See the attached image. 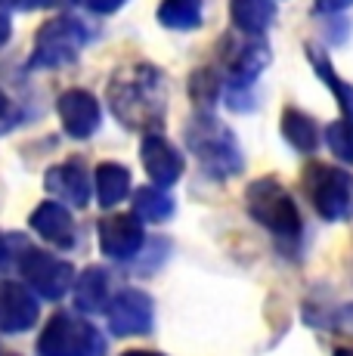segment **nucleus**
<instances>
[{
  "mask_svg": "<svg viewBox=\"0 0 353 356\" xmlns=\"http://www.w3.org/2000/svg\"><path fill=\"white\" fill-rule=\"evenodd\" d=\"M350 6L353 0H316V13H322V16H335V13H344Z\"/></svg>",
  "mask_w": 353,
  "mask_h": 356,
  "instance_id": "obj_26",
  "label": "nucleus"
},
{
  "mask_svg": "<svg viewBox=\"0 0 353 356\" xmlns=\"http://www.w3.org/2000/svg\"><path fill=\"white\" fill-rule=\"evenodd\" d=\"M13 6H22V10H31V6H50L56 0H10Z\"/></svg>",
  "mask_w": 353,
  "mask_h": 356,
  "instance_id": "obj_28",
  "label": "nucleus"
},
{
  "mask_svg": "<svg viewBox=\"0 0 353 356\" xmlns=\"http://www.w3.org/2000/svg\"><path fill=\"white\" fill-rule=\"evenodd\" d=\"M56 112H59V121H63L65 134L74 136V140H87L99 130V102L93 93L81 90H65L56 102Z\"/></svg>",
  "mask_w": 353,
  "mask_h": 356,
  "instance_id": "obj_10",
  "label": "nucleus"
},
{
  "mask_svg": "<svg viewBox=\"0 0 353 356\" xmlns=\"http://www.w3.org/2000/svg\"><path fill=\"white\" fill-rule=\"evenodd\" d=\"M31 229L38 232L44 242H53L59 248H69L74 245V223H72V214L56 202H44L35 208L31 214Z\"/></svg>",
  "mask_w": 353,
  "mask_h": 356,
  "instance_id": "obj_15",
  "label": "nucleus"
},
{
  "mask_svg": "<svg viewBox=\"0 0 353 356\" xmlns=\"http://www.w3.org/2000/svg\"><path fill=\"white\" fill-rule=\"evenodd\" d=\"M307 56H310V63H313V72L322 78V84L335 93V102H338V108H341V118L353 121V84L350 81H344L341 74L335 72V65L329 63V56H325L322 50L307 47Z\"/></svg>",
  "mask_w": 353,
  "mask_h": 356,
  "instance_id": "obj_16",
  "label": "nucleus"
},
{
  "mask_svg": "<svg viewBox=\"0 0 353 356\" xmlns=\"http://www.w3.org/2000/svg\"><path fill=\"white\" fill-rule=\"evenodd\" d=\"M44 183L53 195L69 202L72 208H84V204L90 202V177H87V170L81 168L78 161L50 168V174H47Z\"/></svg>",
  "mask_w": 353,
  "mask_h": 356,
  "instance_id": "obj_13",
  "label": "nucleus"
},
{
  "mask_svg": "<svg viewBox=\"0 0 353 356\" xmlns=\"http://www.w3.org/2000/svg\"><path fill=\"white\" fill-rule=\"evenodd\" d=\"M142 220L137 214H112L99 220V248L112 260H127L142 248Z\"/></svg>",
  "mask_w": 353,
  "mask_h": 356,
  "instance_id": "obj_8",
  "label": "nucleus"
},
{
  "mask_svg": "<svg viewBox=\"0 0 353 356\" xmlns=\"http://www.w3.org/2000/svg\"><path fill=\"white\" fill-rule=\"evenodd\" d=\"M84 40H87V34L74 19H69V16L50 19L47 25L38 29L35 50H31L28 65L31 68H47V72H50V68L72 65L74 59H78Z\"/></svg>",
  "mask_w": 353,
  "mask_h": 356,
  "instance_id": "obj_6",
  "label": "nucleus"
},
{
  "mask_svg": "<svg viewBox=\"0 0 353 356\" xmlns=\"http://www.w3.org/2000/svg\"><path fill=\"white\" fill-rule=\"evenodd\" d=\"M38 356H106V341L93 323L56 313L38 341Z\"/></svg>",
  "mask_w": 353,
  "mask_h": 356,
  "instance_id": "obj_5",
  "label": "nucleus"
},
{
  "mask_svg": "<svg viewBox=\"0 0 353 356\" xmlns=\"http://www.w3.org/2000/svg\"><path fill=\"white\" fill-rule=\"evenodd\" d=\"M140 159H142V168H146L149 180H152L155 186H174L183 174V155L176 152L174 143H167L165 136H158V134L142 136Z\"/></svg>",
  "mask_w": 353,
  "mask_h": 356,
  "instance_id": "obj_11",
  "label": "nucleus"
},
{
  "mask_svg": "<svg viewBox=\"0 0 353 356\" xmlns=\"http://www.w3.org/2000/svg\"><path fill=\"white\" fill-rule=\"evenodd\" d=\"M108 291H112L108 273L99 266H90V270L81 273L78 285H74V304L84 313H99L108 304Z\"/></svg>",
  "mask_w": 353,
  "mask_h": 356,
  "instance_id": "obj_18",
  "label": "nucleus"
},
{
  "mask_svg": "<svg viewBox=\"0 0 353 356\" xmlns=\"http://www.w3.org/2000/svg\"><path fill=\"white\" fill-rule=\"evenodd\" d=\"M189 90H192V99H199L202 106H211L217 99V78L211 72H199L189 81Z\"/></svg>",
  "mask_w": 353,
  "mask_h": 356,
  "instance_id": "obj_24",
  "label": "nucleus"
},
{
  "mask_svg": "<svg viewBox=\"0 0 353 356\" xmlns=\"http://www.w3.org/2000/svg\"><path fill=\"white\" fill-rule=\"evenodd\" d=\"M158 22L165 29L189 31L202 25V0H161L158 3Z\"/></svg>",
  "mask_w": 353,
  "mask_h": 356,
  "instance_id": "obj_21",
  "label": "nucleus"
},
{
  "mask_svg": "<svg viewBox=\"0 0 353 356\" xmlns=\"http://www.w3.org/2000/svg\"><path fill=\"white\" fill-rule=\"evenodd\" d=\"M108 106L131 130H152L165 121L167 84L155 65H133L108 84Z\"/></svg>",
  "mask_w": 353,
  "mask_h": 356,
  "instance_id": "obj_1",
  "label": "nucleus"
},
{
  "mask_svg": "<svg viewBox=\"0 0 353 356\" xmlns=\"http://www.w3.org/2000/svg\"><path fill=\"white\" fill-rule=\"evenodd\" d=\"M335 356H353V347H338Z\"/></svg>",
  "mask_w": 353,
  "mask_h": 356,
  "instance_id": "obj_31",
  "label": "nucleus"
},
{
  "mask_svg": "<svg viewBox=\"0 0 353 356\" xmlns=\"http://www.w3.org/2000/svg\"><path fill=\"white\" fill-rule=\"evenodd\" d=\"M245 208L261 227H267L282 242H297L301 236V214L291 193L273 177L254 180L245 193Z\"/></svg>",
  "mask_w": 353,
  "mask_h": 356,
  "instance_id": "obj_2",
  "label": "nucleus"
},
{
  "mask_svg": "<svg viewBox=\"0 0 353 356\" xmlns=\"http://www.w3.org/2000/svg\"><path fill=\"white\" fill-rule=\"evenodd\" d=\"M38 323V300L25 285L0 282V332L19 334Z\"/></svg>",
  "mask_w": 353,
  "mask_h": 356,
  "instance_id": "obj_12",
  "label": "nucleus"
},
{
  "mask_svg": "<svg viewBox=\"0 0 353 356\" xmlns=\"http://www.w3.org/2000/svg\"><path fill=\"white\" fill-rule=\"evenodd\" d=\"M19 266H22V276H25V282H28V289H35L40 298H47V300L63 298V294L72 289L74 270L65 260L47 254V251L28 248L22 254V260H19Z\"/></svg>",
  "mask_w": 353,
  "mask_h": 356,
  "instance_id": "obj_7",
  "label": "nucleus"
},
{
  "mask_svg": "<svg viewBox=\"0 0 353 356\" xmlns=\"http://www.w3.org/2000/svg\"><path fill=\"white\" fill-rule=\"evenodd\" d=\"M229 13H233L236 29L251 34V38H257V34H263L270 25H273L276 3L273 0H233Z\"/></svg>",
  "mask_w": 353,
  "mask_h": 356,
  "instance_id": "obj_17",
  "label": "nucleus"
},
{
  "mask_svg": "<svg viewBox=\"0 0 353 356\" xmlns=\"http://www.w3.org/2000/svg\"><path fill=\"white\" fill-rule=\"evenodd\" d=\"M121 356H161V353H152V350H127V353H121Z\"/></svg>",
  "mask_w": 353,
  "mask_h": 356,
  "instance_id": "obj_30",
  "label": "nucleus"
},
{
  "mask_svg": "<svg viewBox=\"0 0 353 356\" xmlns=\"http://www.w3.org/2000/svg\"><path fill=\"white\" fill-rule=\"evenodd\" d=\"M186 140L189 149L195 152V159L208 168V174L214 177H233L242 170V152L236 143L233 130L220 121L199 115L192 118V124L186 127Z\"/></svg>",
  "mask_w": 353,
  "mask_h": 356,
  "instance_id": "obj_4",
  "label": "nucleus"
},
{
  "mask_svg": "<svg viewBox=\"0 0 353 356\" xmlns=\"http://www.w3.org/2000/svg\"><path fill=\"white\" fill-rule=\"evenodd\" d=\"M270 65V50L261 40H248V44H236L227 56V68H229V81L233 87H251L261 72Z\"/></svg>",
  "mask_w": 353,
  "mask_h": 356,
  "instance_id": "obj_14",
  "label": "nucleus"
},
{
  "mask_svg": "<svg viewBox=\"0 0 353 356\" xmlns=\"http://www.w3.org/2000/svg\"><path fill=\"white\" fill-rule=\"evenodd\" d=\"M152 316H155L152 298L137 289H127L115 294L112 307H108V328L115 334H142L152 328Z\"/></svg>",
  "mask_w": 353,
  "mask_h": 356,
  "instance_id": "obj_9",
  "label": "nucleus"
},
{
  "mask_svg": "<svg viewBox=\"0 0 353 356\" xmlns=\"http://www.w3.org/2000/svg\"><path fill=\"white\" fill-rule=\"evenodd\" d=\"M133 214H137L142 223H161L174 214V198L167 193H161V189L146 186L133 195Z\"/></svg>",
  "mask_w": 353,
  "mask_h": 356,
  "instance_id": "obj_22",
  "label": "nucleus"
},
{
  "mask_svg": "<svg viewBox=\"0 0 353 356\" xmlns=\"http://www.w3.org/2000/svg\"><path fill=\"white\" fill-rule=\"evenodd\" d=\"M325 146L331 149L338 161L353 164V121L350 118H338L325 127Z\"/></svg>",
  "mask_w": 353,
  "mask_h": 356,
  "instance_id": "obj_23",
  "label": "nucleus"
},
{
  "mask_svg": "<svg viewBox=\"0 0 353 356\" xmlns=\"http://www.w3.org/2000/svg\"><path fill=\"white\" fill-rule=\"evenodd\" d=\"M10 19H6V16H0V47H3L6 44V40H10Z\"/></svg>",
  "mask_w": 353,
  "mask_h": 356,
  "instance_id": "obj_29",
  "label": "nucleus"
},
{
  "mask_svg": "<svg viewBox=\"0 0 353 356\" xmlns=\"http://www.w3.org/2000/svg\"><path fill=\"white\" fill-rule=\"evenodd\" d=\"M282 136L297 149V152H313L319 146V127L301 108H285L282 112Z\"/></svg>",
  "mask_w": 353,
  "mask_h": 356,
  "instance_id": "obj_20",
  "label": "nucleus"
},
{
  "mask_svg": "<svg viewBox=\"0 0 353 356\" xmlns=\"http://www.w3.org/2000/svg\"><path fill=\"white\" fill-rule=\"evenodd\" d=\"M304 189L313 211L329 223L353 220V174L331 164H310L304 170Z\"/></svg>",
  "mask_w": 353,
  "mask_h": 356,
  "instance_id": "obj_3",
  "label": "nucleus"
},
{
  "mask_svg": "<svg viewBox=\"0 0 353 356\" xmlns=\"http://www.w3.org/2000/svg\"><path fill=\"white\" fill-rule=\"evenodd\" d=\"M97 202L103 208H115L121 198H127L131 193V170L124 164H115V161H103L97 168Z\"/></svg>",
  "mask_w": 353,
  "mask_h": 356,
  "instance_id": "obj_19",
  "label": "nucleus"
},
{
  "mask_svg": "<svg viewBox=\"0 0 353 356\" xmlns=\"http://www.w3.org/2000/svg\"><path fill=\"white\" fill-rule=\"evenodd\" d=\"M22 121V108L16 106L10 97H6L3 90H0V134H6V130H13Z\"/></svg>",
  "mask_w": 353,
  "mask_h": 356,
  "instance_id": "obj_25",
  "label": "nucleus"
},
{
  "mask_svg": "<svg viewBox=\"0 0 353 356\" xmlns=\"http://www.w3.org/2000/svg\"><path fill=\"white\" fill-rule=\"evenodd\" d=\"M81 3L93 13H115V10H121L127 0H81Z\"/></svg>",
  "mask_w": 353,
  "mask_h": 356,
  "instance_id": "obj_27",
  "label": "nucleus"
}]
</instances>
